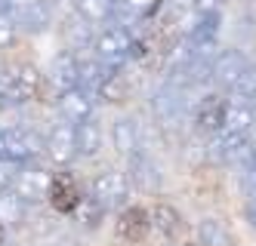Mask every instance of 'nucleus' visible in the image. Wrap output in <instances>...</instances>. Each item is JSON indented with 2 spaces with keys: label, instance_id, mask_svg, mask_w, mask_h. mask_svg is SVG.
Wrapping results in <instances>:
<instances>
[{
  "label": "nucleus",
  "instance_id": "obj_1",
  "mask_svg": "<svg viewBox=\"0 0 256 246\" xmlns=\"http://www.w3.org/2000/svg\"><path fill=\"white\" fill-rule=\"evenodd\" d=\"M186 96H188V86L179 77H167L160 83V89L154 92V114L164 126H176L186 120L188 108H192V102Z\"/></svg>",
  "mask_w": 256,
  "mask_h": 246
},
{
  "label": "nucleus",
  "instance_id": "obj_2",
  "mask_svg": "<svg viewBox=\"0 0 256 246\" xmlns=\"http://www.w3.org/2000/svg\"><path fill=\"white\" fill-rule=\"evenodd\" d=\"M40 89V71L34 65H12L10 71H0V99L6 102H31Z\"/></svg>",
  "mask_w": 256,
  "mask_h": 246
},
{
  "label": "nucleus",
  "instance_id": "obj_3",
  "mask_svg": "<svg viewBox=\"0 0 256 246\" xmlns=\"http://www.w3.org/2000/svg\"><path fill=\"white\" fill-rule=\"evenodd\" d=\"M44 151V136H38L28 126H10L0 132V157L12 163H28Z\"/></svg>",
  "mask_w": 256,
  "mask_h": 246
},
{
  "label": "nucleus",
  "instance_id": "obj_4",
  "mask_svg": "<svg viewBox=\"0 0 256 246\" xmlns=\"http://www.w3.org/2000/svg\"><path fill=\"white\" fill-rule=\"evenodd\" d=\"M136 43H133V34L130 28H124V25H114V28H105L99 37H96V59L105 62L108 68H120L126 59L133 55Z\"/></svg>",
  "mask_w": 256,
  "mask_h": 246
},
{
  "label": "nucleus",
  "instance_id": "obj_5",
  "mask_svg": "<svg viewBox=\"0 0 256 246\" xmlns=\"http://www.w3.org/2000/svg\"><path fill=\"white\" fill-rule=\"evenodd\" d=\"M10 188H12V194L19 197L22 203H40L46 197V188H50V173L40 169L34 160L19 163V173H16Z\"/></svg>",
  "mask_w": 256,
  "mask_h": 246
},
{
  "label": "nucleus",
  "instance_id": "obj_6",
  "mask_svg": "<svg viewBox=\"0 0 256 246\" xmlns=\"http://www.w3.org/2000/svg\"><path fill=\"white\" fill-rule=\"evenodd\" d=\"M250 65H253V62L247 59L244 52H238V49H222V52H216L213 62H210V80L219 83V86L228 92V89L247 74Z\"/></svg>",
  "mask_w": 256,
  "mask_h": 246
},
{
  "label": "nucleus",
  "instance_id": "obj_7",
  "mask_svg": "<svg viewBox=\"0 0 256 246\" xmlns=\"http://www.w3.org/2000/svg\"><path fill=\"white\" fill-rule=\"evenodd\" d=\"M126 191H130V182H126V176L118 173V169H105V173H99L93 179V185H90V197L96 203H102L105 210L120 206L126 200Z\"/></svg>",
  "mask_w": 256,
  "mask_h": 246
},
{
  "label": "nucleus",
  "instance_id": "obj_8",
  "mask_svg": "<svg viewBox=\"0 0 256 246\" xmlns=\"http://www.w3.org/2000/svg\"><path fill=\"white\" fill-rule=\"evenodd\" d=\"M44 151H46V157L56 163V166H68L71 160L78 157V136H74V123H56L50 132H46V139H44Z\"/></svg>",
  "mask_w": 256,
  "mask_h": 246
},
{
  "label": "nucleus",
  "instance_id": "obj_9",
  "mask_svg": "<svg viewBox=\"0 0 256 246\" xmlns=\"http://www.w3.org/2000/svg\"><path fill=\"white\" fill-rule=\"evenodd\" d=\"M219 126L238 132V136H250V129L256 126V99L228 96L222 102V123Z\"/></svg>",
  "mask_w": 256,
  "mask_h": 246
},
{
  "label": "nucleus",
  "instance_id": "obj_10",
  "mask_svg": "<svg viewBox=\"0 0 256 246\" xmlns=\"http://www.w3.org/2000/svg\"><path fill=\"white\" fill-rule=\"evenodd\" d=\"M93 102H96V96H90L80 86H71V89L59 92L56 108H59V117L65 123H84L86 117H93Z\"/></svg>",
  "mask_w": 256,
  "mask_h": 246
},
{
  "label": "nucleus",
  "instance_id": "obj_11",
  "mask_svg": "<svg viewBox=\"0 0 256 246\" xmlns=\"http://www.w3.org/2000/svg\"><path fill=\"white\" fill-rule=\"evenodd\" d=\"M186 40H188L192 52H198V55L216 52V40H219V12H216V9L198 12V25H192V31H188Z\"/></svg>",
  "mask_w": 256,
  "mask_h": 246
},
{
  "label": "nucleus",
  "instance_id": "obj_12",
  "mask_svg": "<svg viewBox=\"0 0 256 246\" xmlns=\"http://www.w3.org/2000/svg\"><path fill=\"white\" fill-rule=\"evenodd\" d=\"M114 80V68H108L105 62H99L96 55L93 59L80 62L78 59V86L86 89L90 96H99V92H105V86Z\"/></svg>",
  "mask_w": 256,
  "mask_h": 246
},
{
  "label": "nucleus",
  "instance_id": "obj_13",
  "mask_svg": "<svg viewBox=\"0 0 256 246\" xmlns=\"http://www.w3.org/2000/svg\"><path fill=\"white\" fill-rule=\"evenodd\" d=\"M46 197H50V203L56 206L59 213H71V210H78V203H80V191H78L74 176H71V173H56V176H50Z\"/></svg>",
  "mask_w": 256,
  "mask_h": 246
},
{
  "label": "nucleus",
  "instance_id": "obj_14",
  "mask_svg": "<svg viewBox=\"0 0 256 246\" xmlns=\"http://www.w3.org/2000/svg\"><path fill=\"white\" fill-rule=\"evenodd\" d=\"M222 102L226 99H219V96H204V99L194 102V108H188L200 132L210 136V132L219 129V123H222Z\"/></svg>",
  "mask_w": 256,
  "mask_h": 246
},
{
  "label": "nucleus",
  "instance_id": "obj_15",
  "mask_svg": "<svg viewBox=\"0 0 256 246\" xmlns=\"http://www.w3.org/2000/svg\"><path fill=\"white\" fill-rule=\"evenodd\" d=\"M74 9L86 25H108L118 15V0H74Z\"/></svg>",
  "mask_w": 256,
  "mask_h": 246
},
{
  "label": "nucleus",
  "instance_id": "obj_16",
  "mask_svg": "<svg viewBox=\"0 0 256 246\" xmlns=\"http://www.w3.org/2000/svg\"><path fill=\"white\" fill-rule=\"evenodd\" d=\"M46 74H50V83L56 86L59 92H62V89H71V86H78V55H71V52L56 55Z\"/></svg>",
  "mask_w": 256,
  "mask_h": 246
},
{
  "label": "nucleus",
  "instance_id": "obj_17",
  "mask_svg": "<svg viewBox=\"0 0 256 246\" xmlns=\"http://www.w3.org/2000/svg\"><path fill=\"white\" fill-rule=\"evenodd\" d=\"M74 136H78V157H96L102 148V129L93 117H86L84 123H74Z\"/></svg>",
  "mask_w": 256,
  "mask_h": 246
},
{
  "label": "nucleus",
  "instance_id": "obj_18",
  "mask_svg": "<svg viewBox=\"0 0 256 246\" xmlns=\"http://www.w3.org/2000/svg\"><path fill=\"white\" fill-rule=\"evenodd\" d=\"M145 231H148V213L142 210H124V216L118 219V234L126 240V243H136L145 237Z\"/></svg>",
  "mask_w": 256,
  "mask_h": 246
},
{
  "label": "nucleus",
  "instance_id": "obj_19",
  "mask_svg": "<svg viewBox=\"0 0 256 246\" xmlns=\"http://www.w3.org/2000/svg\"><path fill=\"white\" fill-rule=\"evenodd\" d=\"M114 148H120L126 157H133L136 151H139V129L130 120L114 123Z\"/></svg>",
  "mask_w": 256,
  "mask_h": 246
},
{
  "label": "nucleus",
  "instance_id": "obj_20",
  "mask_svg": "<svg viewBox=\"0 0 256 246\" xmlns=\"http://www.w3.org/2000/svg\"><path fill=\"white\" fill-rule=\"evenodd\" d=\"M16 22H12V15L6 12V9H0V49H6V46H12V40H16Z\"/></svg>",
  "mask_w": 256,
  "mask_h": 246
},
{
  "label": "nucleus",
  "instance_id": "obj_21",
  "mask_svg": "<svg viewBox=\"0 0 256 246\" xmlns=\"http://www.w3.org/2000/svg\"><path fill=\"white\" fill-rule=\"evenodd\" d=\"M200 234L210 240V246H222V243H226V231H222V225H219L216 219H204V225H200Z\"/></svg>",
  "mask_w": 256,
  "mask_h": 246
},
{
  "label": "nucleus",
  "instance_id": "obj_22",
  "mask_svg": "<svg viewBox=\"0 0 256 246\" xmlns=\"http://www.w3.org/2000/svg\"><path fill=\"white\" fill-rule=\"evenodd\" d=\"M16 173H19V163H12L6 157H0V191H6V188L12 185Z\"/></svg>",
  "mask_w": 256,
  "mask_h": 246
},
{
  "label": "nucleus",
  "instance_id": "obj_23",
  "mask_svg": "<svg viewBox=\"0 0 256 246\" xmlns=\"http://www.w3.org/2000/svg\"><path fill=\"white\" fill-rule=\"evenodd\" d=\"M244 188H247V194H250V197H256V163L244 173Z\"/></svg>",
  "mask_w": 256,
  "mask_h": 246
},
{
  "label": "nucleus",
  "instance_id": "obj_24",
  "mask_svg": "<svg viewBox=\"0 0 256 246\" xmlns=\"http://www.w3.org/2000/svg\"><path fill=\"white\" fill-rule=\"evenodd\" d=\"M247 222L256 228V197H250V203H247Z\"/></svg>",
  "mask_w": 256,
  "mask_h": 246
}]
</instances>
